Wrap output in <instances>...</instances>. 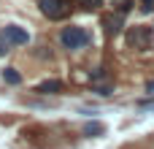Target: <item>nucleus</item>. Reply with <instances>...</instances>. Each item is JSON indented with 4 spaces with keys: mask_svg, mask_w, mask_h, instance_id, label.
<instances>
[{
    "mask_svg": "<svg viewBox=\"0 0 154 149\" xmlns=\"http://www.w3.org/2000/svg\"><path fill=\"white\" fill-rule=\"evenodd\" d=\"M60 43H62L68 52H76V49H84L87 43H92V35H89L84 27H79V24H68V27H62V33H60Z\"/></svg>",
    "mask_w": 154,
    "mask_h": 149,
    "instance_id": "obj_1",
    "label": "nucleus"
},
{
    "mask_svg": "<svg viewBox=\"0 0 154 149\" xmlns=\"http://www.w3.org/2000/svg\"><path fill=\"white\" fill-rule=\"evenodd\" d=\"M38 8L46 19H65L70 14V0H38Z\"/></svg>",
    "mask_w": 154,
    "mask_h": 149,
    "instance_id": "obj_2",
    "label": "nucleus"
},
{
    "mask_svg": "<svg viewBox=\"0 0 154 149\" xmlns=\"http://www.w3.org/2000/svg\"><path fill=\"white\" fill-rule=\"evenodd\" d=\"M154 41V33L149 24H135V27H130V33H127V43L130 46H135V49H149Z\"/></svg>",
    "mask_w": 154,
    "mask_h": 149,
    "instance_id": "obj_3",
    "label": "nucleus"
},
{
    "mask_svg": "<svg viewBox=\"0 0 154 149\" xmlns=\"http://www.w3.org/2000/svg\"><path fill=\"white\" fill-rule=\"evenodd\" d=\"M0 38H3L5 43H11V46H27V41H30L27 30L19 27V24H5L3 33H0Z\"/></svg>",
    "mask_w": 154,
    "mask_h": 149,
    "instance_id": "obj_4",
    "label": "nucleus"
},
{
    "mask_svg": "<svg viewBox=\"0 0 154 149\" xmlns=\"http://www.w3.org/2000/svg\"><path fill=\"white\" fill-rule=\"evenodd\" d=\"M35 92H41V95H57V92H62V81H57V79H49V81H41Z\"/></svg>",
    "mask_w": 154,
    "mask_h": 149,
    "instance_id": "obj_5",
    "label": "nucleus"
},
{
    "mask_svg": "<svg viewBox=\"0 0 154 149\" xmlns=\"http://www.w3.org/2000/svg\"><path fill=\"white\" fill-rule=\"evenodd\" d=\"M3 81L16 87V84H22V73H19L16 68H5V71H3Z\"/></svg>",
    "mask_w": 154,
    "mask_h": 149,
    "instance_id": "obj_6",
    "label": "nucleus"
},
{
    "mask_svg": "<svg viewBox=\"0 0 154 149\" xmlns=\"http://www.w3.org/2000/svg\"><path fill=\"white\" fill-rule=\"evenodd\" d=\"M103 133H106L103 122H87L84 125V136H103Z\"/></svg>",
    "mask_w": 154,
    "mask_h": 149,
    "instance_id": "obj_7",
    "label": "nucleus"
},
{
    "mask_svg": "<svg viewBox=\"0 0 154 149\" xmlns=\"http://www.w3.org/2000/svg\"><path fill=\"white\" fill-rule=\"evenodd\" d=\"M103 24H106V33H108V35H116L119 27H122V19H119V16H108Z\"/></svg>",
    "mask_w": 154,
    "mask_h": 149,
    "instance_id": "obj_8",
    "label": "nucleus"
},
{
    "mask_svg": "<svg viewBox=\"0 0 154 149\" xmlns=\"http://www.w3.org/2000/svg\"><path fill=\"white\" fill-rule=\"evenodd\" d=\"M76 5H79V8H84V11H95V8H100V5H103V0H76Z\"/></svg>",
    "mask_w": 154,
    "mask_h": 149,
    "instance_id": "obj_9",
    "label": "nucleus"
},
{
    "mask_svg": "<svg viewBox=\"0 0 154 149\" xmlns=\"http://www.w3.org/2000/svg\"><path fill=\"white\" fill-rule=\"evenodd\" d=\"M92 92H97L100 98H108V95H114V90H111V87H92Z\"/></svg>",
    "mask_w": 154,
    "mask_h": 149,
    "instance_id": "obj_10",
    "label": "nucleus"
},
{
    "mask_svg": "<svg viewBox=\"0 0 154 149\" xmlns=\"http://www.w3.org/2000/svg\"><path fill=\"white\" fill-rule=\"evenodd\" d=\"M92 79H95V81H97V79H106V68H97V71L92 73Z\"/></svg>",
    "mask_w": 154,
    "mask_h": 149,
    "instance_id": "obj_11",
    "label": "nucleus"
},
{
    "mask_svg": "<svg viewBox=\"0 0 154 149\" xmlns=\"http://www.w3.org/2000/svg\"><path fill=\"white\" fill-rule=\"evenodd\" d=\"M141 3H143V5H141L143 11H152V8H154V0H141Z\"/></svg>",
    "mask_w": 154,
    "mask_h": 149,
    "instance_id": "obj_12",
    "label": "nucleus"
},
{
    "mask_svg": "<svg viewBox=\"0 0 154 149\" xmlns=\"http://www.w3.org/2000/svg\"><path fill=\"white\" fill-rule=\"evenodd\" d=\"M5 52H8V43H5V41L0 38V54H5Z\"/></svg>",
    "mask_w": 154,
    "mask_h": 149,
    "instance_id": "obj_13",
    "label": "nucleus"
},
{
    "mask_svg": "<svg viewBox=\"0 0 154 149\" xmlns=\"http://www.w3.org/2000/svg\"><path fill=\"white\" fill-rule=\"evenodd\" d=\"M146 92H152V95H154V81H149V84H146Z\"/></svg>",
    "mask_w": 154,
    "mask_h": 149,
    "instance_id": "obj_14",
    "label": "nucleus"
}]
</instances>
